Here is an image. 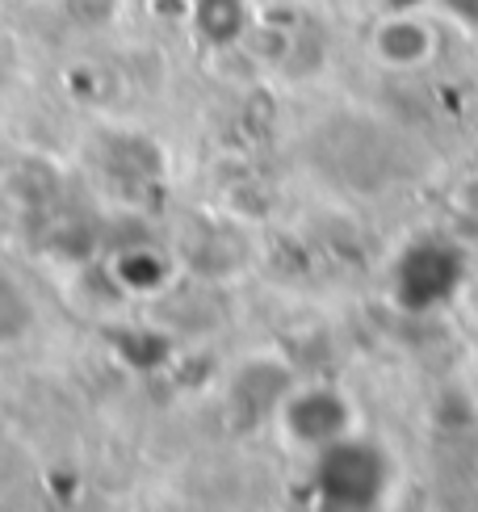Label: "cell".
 I'll list each match as a JSON object with an SVG mask.
<instances>
[{
  "label": "cell",
  "instance_id": "6da1fadb",
  "mask_svg": "<svg viewBox=\"0 0 478 512\" xmlns=\"http://www.w3.org/2000/svg\"><path fill=\"white\" fill-rule=\"evenodd\" d=\"M290 433L302 441L328 445L332 437L344 433V403L336 391H307L290 399Z\"/></svg>",
  "mask_w": 478,
  "mask_h": 512
},
{
  "label": "cell",
  "instance_id": "3957f363",
  "mask_svg": "<svg viewBox=\"0 0 478 512\" xmlns=\"http://www.w3.org/2000/svg\"><path fill=\"white\" fill-rule=\"evenodd\" d=\"M193 26L210 42H231L244 30V0H198L193 5Z\"/></svg>",
  "mask_w": 478,
  "mask_h": 512
},
{
  "label": "cell",
  "instance_id": "7a4b0ae2",
  "mask_svg": "<svg viewBox=\"0 0 478 512\" xmlns=\"http://www.w3.org/2000/svg\"><path fill=\"white\" fill-rule=\"evenodd\" d=\"M34 328V303L9 273H0V349L17 345L21 336H30Z\"/></svg>",
  "mask_w": 478,
  "mask_h": 512
}]
</instances>
